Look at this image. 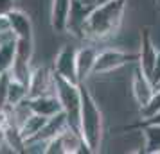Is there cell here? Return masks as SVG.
<instances>
[{"label": "cell", "instance_id": "6da1fadb", "mask_svg": "<svg viewBox=\"0 0 160 154\" xmlns=\"http://www.w3.org/2000/svg\"><path fill=\"white\" fill-rule=\"evenodd\" d=\"M126 2L128 0H110L106 4L99 6L95 11H92V15L88 16L83 25L81 38L94 40V41L113 38L122 25Z\"/></svg>", "mask_w": 160, "mask_h": 154}, {"label": "cell", "instance_id": "7a4b0ae2", "mask_svg": "<svg viewBox=\"0 0 160 154\" xmlns=\"http://www.w3.org/2000/svg\"><path fill=\"white\" fill-rule=\"evenodd\" d=\"M81 86V117H79V134L88 152H99L102 143V113L99 104L87 86Z\"/></svg>", "mask_w": 160, "mask_h": 154}, {"label": "cell", "instance_id": "3957f363", "mask_svg": "<svg viewBox=\"0 0 160 154\" xmlns=\"http://www.w3.org/2000/svg\"><path fill=\"white\" fill-rule=\"evenodd\" d=\"M56 82V95L63 106V113L67 115L68 127L72 131L79 133V117H81V86L70 82L54 73Z\"/></svg>", "mask_w": 160, "mask_h": 154}, {"label": "cell", "instance_id": "277c9868", "mask_svg": "<svg viewBox=\"0 0 160 154\" xmlns=\"http://www.w3.org/2000/svg\"><path fill=\"white\" fill-rule=\"evenodd\" d=\"M78 49L72 47V45H63L59 52L56 54V59H54V70L52 72L63 77L67 81L76 82L79 84V79H78Z\"/></svg>", "mask_w": 160, "mask_h": 154}, {"label": "cell", "instance_id": "5b68a950", "mask_svg": "<svg viewBox=\"0 0 160 154\" xmlns=\"http://www.w3.org/2000/svg\"><path fill=\"white\" fill-rule=\"evenodd\" d=\"M131 61H138V52L137 54H128V52H122V50H115V49L99 52L94 65V75H102V73L113 72V70L124 66L126 63H131Z\"/></svg>", "mask_w": 160, "mask_h": 154}, {"label": "cell", "instance_id": "8992f818", "mask_svg": "<svg viewBox=\"0 0 160 154\" xmlns=\"http://www.w3.org/2000/svg\"><path fill=\"white\" fill-rule=\"evenodd\" d=\"M110 0H72V13H70V22H68V30L81 38L83 25L87 22V18L92 15V11L106 4Z\"/></svg>", "mask_w": 160, "mask_h": 154}, {"label": "cell", "instance_id": "52a82bcc", "mask_svg": "<svg viewBox=\"0 0 160 154\" xmlns=\"http://www.w3.org/2000/svg\"><path fill=\"white\" fill-rule=\"evenodd\" d=\"M56 93V82H54V72L45 66H38L31 72L29 79V99Z\"/></svg>", "mask_w": 160, "mask_h": 154}, {"label": "cell", "instance_id": "ba28073f", "mask_svg": "<svg viewBox=\"0 0 160 154\" xmlns=\"http://www.w3.org/2000/svg\"><path fill=\"white\" fill-rule=\"evenodd\" d=\"M157 58H158V50L153 43L151 34H149V29L144 27L142 32H140V50H138V66L142 68V72L151 77L153 68H155V63H157Z\"/></svg>", "mask_w": 160, "mask_h": 154}, {"label": "cell", "instance_id": "9c48e42d", "mask_svg": "<svg viewBox=\"0 0 160 154\" xmlns=\"http://www.w3.org/2000/svg\"><path fill=\"white\" fill-rule=\"evenodd\" d=\"M155 84L151 82V79L142 72V68L138 66L137 70L133 72V81H131V91H133V97H135V100L137 104L142 108L146 104L149 102V99L153 97L155 93Z\"/></svg>", "mask_w": 160, "mask_h": 154}, {"label": "cell", "instance_id": "30bf717a", "mask_svg": "<svg viewBox=\"0 0 160 154\" xmlns=\"http://www.w3.org/2000/svg\"><path fill=\"white\" fill-rule=\"evenodd\" d=\"M72 13V0H52L51 4V27L56 32L68 30Z\"/></svg>", "mask_w": 160, "mask_h": 154}, {"label": "cell", "instance_id": "8fae6325", "mask_svg": "<svg viewBox=\"0 0 160 154\" xmlns=\"http://www.w3.org/2000/svg\"><path fill=\"white\" fill-rule=\"evenodd\" d=\"M27 102H29V108L32 113L43 115L47 118H51V117H54V115H58V113L63 111V106H61V102H59V99L56 93L32 97V99H27Z\"/></svg>", "mask_w": 160, "mask_h": 154}, {"label": "cell", "instance_id": "7c38bea8", "mask_svg": "<svg viewBox=\"0 0 160 154\" xmlns=\"http://www.w3.org/2000/svg\"><path fill=\"white\" fill-rule=\"evenodd\" d=\"M97 54L99 52L95 50L94 47H85V49H78V79H79V84L85 82L88 75L94 73V65L95 59H97Z\"/></svg>", "mask_w": 160, "mask_h": 154}, {"label": "cell", "instance_id": "4fadbf2b", "mask_svg": "<svg viewBox=\"0 0 160 154\" xmlns=\"http://www.w3.org/2000/svg\"><path fill=\"white\" fill-rule=\"evenodd\" d=\"M8 16H9L13 36L15 38H32V22H31L29 15H25L20 9H13Z\"/></svg>", "mask_w": 160, "mask_h": 154}, {"label": "cell", "instance_id": "5bb4252c", "mask_svg": "<svg viewBox=\"0 0 160 154\" xmlns=\"http://www.w3.org/2000/svg\"><path fill=\"white\" fill-rule=\"evenodd\" d=\"M67 129H70V127H68V120H67V115L61 111V113H58V115H54V117H51L47 120V124L43 125V129L40 131V134H38L36 138L38 140H47V142H49V140L56 138L58 134L65 133Z\"/></svg>", "mask_w": 160, "mask_h": 154}, {"label": "cell", "instance_id": "9a60e30c", "mask_svg": "<svg viewBox=\"0 0 160 154\" xmlns=\"http://www.w3.org/2000/svg\"><path fill=\"white\" fill-rule=\"evenodd\" d=\"M47 120H49V118L43 117V115L31 113L29 117L20 124V133H22L23 140H25V142H29V140L36 138L38 134H40V131L43 129V125L47 124Z\"/></svg>", "mask_w": 160, "mask_h": 154}, {"label": "cell", "instance_id": "2e32d148", "mask_svg": "<svg viewBox=\"0 0 160 154\" xmlns=\"http://www.w3.org/2000/svg\"><path fill=\"white\" fill-rule=\"evenodd\" d=\"M146 138V154H160V124H149L140 127Z\"/></svg>", "mask_w": 160, "mask_h": 154}, {"label": "cell", "instance_id": "e0dca14e", "mask_svg": "<svg viewBox=\"0 0 160 154\" xmlns=\"http://www.w3.org/2000/svg\"><path fill=\"white\" fill-rule=\"evenodd\" d=\"M15 36L6 40L0 45V75L6 72H11V66L15 63Z\"/></svg>", "mask_w": 160, "mask_h": 154}, {"label": "cell", "instance_id": "ac0fdd59", "mask_svg": "<svg viewBox=\"0 0 160 154\" xmlns=\"http://www.w3.org/2000/svg\"><path fill=\"white\" fill-rule=\"evenodd\" d=\"M27 99H29V86L25 82H20L16 79H13L11 86H9V93H8V106L22 104Z\"/></svg>", "mask_w": 160, "mask_h": 154}, {"label": "cell", "instance_id": "d6986e66", "mask_svg": "<svg viewBox=\"0 0 160 154\" xmlns=\"http://www.w3.org/2000/svg\"><path fill=\"white\" fill-rule=\"evenodd\" d=\"M13 81L11 72H6L0 75V110L8 106V93H9V86Z\"/></svg>", "mask_w": 160, "mask_h": 154}, {"label": "cell", "instance_id": "ffe728a7", "mask_svg": "<svg viewBox=\"0 0 160 154\" xmlns=\"http://www.w3.org/2000/svg\"><path fill=\"white\" fill-rule=\"evenodd\" d=\"M149 124H160V111L157 115L149 117V118H140L138 124H133V125H130V127H126V129H140L142 125H149Z\"/></svg>", "mask_w": 160, "mask_h": 154}, {"label": "cell", "instance_id": "44dd1931", "mask_svg": "<svg viewBox=\"0 0 160 154\" xmlns=\"http://www.w3.org/2000/svg\"><path fill=\"white\" fill-rule=\"evenodd\" d=\"M149 79L155 84V88L160 84V50H158V58H157V63H155V68H153V73H151Z\"/></svg>", "mask_w": 160, "mask_h": 154}, {"label": "cell", "instance_id": "7402d4cb", "mask_svg": "<svg viewBox=\"0 0 160 154\" xmlns=\"http://www.w3.org/2000/svg\"><path fill=\"white\" fill-rule=\"evenodd\" d=\"M15 9V0H0V15L8 16Z\"/></svg>", "mask_w": 160, "mask_h": 154}, {"label": "cell", "instance_id": "603a6c76", "mask_svg": "<svg viewBox=\"0 0 160 154\" xmlns=\"http://www.w3.org/2000/svg\"><path fill=\"white\" fill-rule=\"evenodd\" d=\"M11 32V23H9V16L0 15V34H8Z\"/></svg>", "mask_w": 160, "mask_h": 154}, {"label": "cell", "instance_id": "cb8c5ba5", "mask_svg": "<svg viewBox=\"0 0 160 154\" xmlns=\"http://www.w3.org/2000/svg\"><path fill=\"white\" fill-rule=\"evenodd\" d=\"M9 38H13V32H8V34H0V45L4 43L6 40H9Z\"/></svg>", "mask_w": 160, "mask_h": 154}, {"label": "cell", "instance_id": "d4e9b609", "mask_svg": "<svg viewBox=\"0 0 160 154\" xmlns=\"http://www.w3.org/2000/svg\"><path fill=\"white\" fill-rule=\"evenodd\" d=\"M2 147H4V133H0V151H2Z\"/></svg>", "mask_w": 160, "mask_h": 154}]
</instances>
